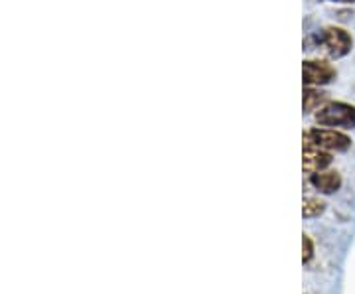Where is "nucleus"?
Listing matches in <instances>:
<instances>
[{
  "mask_svg": "<svg viewBox=\"0 0 355 294\" xmlns=\"http://www.w3.org/2000/svg\"><path fill=\"white\" fill-rule=\"evenodd\" d=\"M316 48L324 51L331 60H342L349 51L354 50V38L347 30H343L340 26H328L322 32H318Z\"/></svg>",
  "mask_w": 355,
  "mask_h": 294,
  "instance_id": "obj_1",
  "label": "nucleus"
},
{
  "mask_svg": "<svg viewBox=\"0 0 355 294\" xmlns=\"http://www.w3.org/2000/svg\"><path fill=\"white\" fill-rule=\"evenodd\" d=\"M302 141H304V146L328 150V153H343L352 146V139L345 132L328 127L308 128L302 135Z\"/></svg>",
  "mask_w": 355,
  "mask_h": 294,
  "instance_id": "obj_2",
  "label": "nucleus"
},
{
  "mask_svg": "<svg viewBox=\"0 0 355 294\" xmlns=\"http://www.w3.org/2000/svg\"><path fill=\"white\" fill-rule=\"evenodd\" d=\"M314 121L320 127L328 128H355V105L345 101H328L314 113Z\"/></svg>",
  "mask_w": 355,
  "mask_h": 294,
  "instance_id": "obj_3",
  "label": "nucleus"
},
{
  "mask_svg": "<svg viewBox=\"0 0 355 294\" xmlns=\"http://www.w3.org/2000/svg\"><path fill=\"white\" fill-rule=\"evenodd\" d=\"M338 77L336 67L324 60H304L302 64V79L304 87H322L328 85Z\"/></svg>",
  "mask_w": 355,
  "mask_h": 294,
  "instance_id": "obj_4",
  "label": "nucleus"
},
{
  "mask_svg": "<svg viewBox=\"0 0 355 294\" xmlns=\"http://www.w3.org/2000/svg\"><path fill=\"white\" fill-rule=\"evenodd\" d=\"M331 164V154L328 150H320V148H312V146H304L302 153V168L308 174L314 172H322Z\"/></svg>",
  "mask_w": 355,
  "mask_h": 294,
  "instance_id": "obj_5",
  "label": "nucleus"
},
{
  "mask_svg": "<svg viewBox=\"0 0 355 294\" xmlns=\"http://www.w3.org/2000/svg\"><path fill=\"white\" fill-rule=\"evenodd\" d=\"M310 184L322 193H334L342 188V176L336 170H322L310 174Z\"/></svg>",
  "mask_w": 355,
  "mask_h": 294,
  "instance_id": "obj_6",
  "label": "nucleus"
},
{
  "mask_svg": "<svg viewBox=\"0 0 355 294\" xmlns=\"http://www.w3.org/2000/svg\"><path fill=\"white\" fill-rule=\"evenodd\" d=\"M328 101H330L328 93H324L320 87H304V97H302L304 113H316Z\"/></svg>",
  "mask_w": 355,
  "mask_h": 294,
  "instance_id": "obj_7",
  "label": "nucleus"
},
{
  "mask_svg": "<svg viewBox=\"0 0 355 294\" xmlns=\"http://www.w3.org/2000/svg\"><path fill=\"white\" fill-rule=\"evenodd\" d=\"M326 211V204L320 198H304V205H302V216L304 218H318Z\"/></svg>",
  "mask_w": 355,
  "mask_h": 294,
  "instance_id": "obj_8",
  "label": "nucleus"
},
{
  "mask_svg": "<svg viewBox=\"0 0 355 294\" xmlns=\"http://www.w3.org/2000/svg\"><path fill=\"white\" fill-rule=\"evenodd\" d=\"M312 257H314V243L308 235H302V261L310 263Z\"/></svg>",
  "mask_w": 355,
  "mask_h": 294,
  "instance_id": "obj_9",
  "label": "nucleus"
},
{
  "mask_svg": "<svg viewBox=\"0 0 355 294\" xmlns=\"http://www.w3.org/2000/svg\"><path fill=\"white\" fill-rule=\"evenodd\" d=\"M330 2H336V4H355V0H330Z\"/></svg>",
  "mask_w": 355,
  "mask_h": 294,
  "instance_id": "obj_10",
  "label": "nucleus"
}]
</instances>
